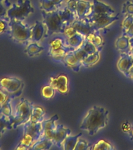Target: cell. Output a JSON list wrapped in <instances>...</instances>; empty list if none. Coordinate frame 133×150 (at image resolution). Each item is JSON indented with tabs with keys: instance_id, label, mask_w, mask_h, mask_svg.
<instances>
[{
	"instance_id": "obj_39",
	"label": "cell",
	"mask_w": 133,
	"mask_h": 150,
	"mask_svg": "<svg viewBox=\"0 0 133 150\" xmlns=\"http://www.w3.org/2000/svg\"><path fill=\"white\" fill-rule=\"evenodd\" d=\"M90 146L91 145L85 141L84 139H82L81 138H80L78 141H77V144L75 146V149L74 150H85V149H90Z\"/></svg>"
},
{
	"instance_id": "obj_23",
	"label": "cell",
	"mask_w": 133,
	"mask_h": 150,
	"mask_svg": "<svg viewBox=\"0 0 133 150\" xmlns=\"http://www.w3.org/2000/svg\"><path fill=\"white\" fill-rule=\"evenodd\" d=\"M71 50H72V48H70L68 46H65L63 48H58V49H54V50H49L48 54L49 55L53 58L54 60L56 61H63L64 59V57L66 56V54H68V52H70Z\"/></svg>"
},
{
	"instance_id": "obj_5",
	"label": "cell",
	"mask_w": 133,
	"mask_h": 150,
	"mask_svg": "<svg viewBox=\"0 0 133 150\" xmlns=\"http://www.w3.org/2000/svg\"><path fill=\"white\" fill-rule=\"evenodd\" d=\"M43 134L42 123H32L27 121L23 125V135L18 144L31 148L32 145L37 141Z\"/></svg>"
},
{
	"instance_id": "obj_28",
	"label": "cell",
	"mask_w": 133,
	"mask_h": 150,
	"mask_svg": "<svg viewBox=\"0 0 133 150\" xmlns=\"http://www.w3.org/2000/svg\"><path fill=\"white\" fill-rule=\"evenodd\" d=\"M99 59H100V52L96 51L93 54L87 55L85 59L82 60V64L83 67L88 68V67H91L92 65L96 64V63L99 61Z\"/></svg>"
},
{
	"instance_id": "obj_8",
	"label": "cell",
	"mask_w": 133,
	"mask_h": 150,
	"mask_svg": "<svg viewBox=\"0 0 133 150\" xmlns=\"http://www.w3.org/2000/svg\"><path fill=\"white\" fill-rule=\"evenodd\" d=\"M0 87L12 95L18 97L22 93L23 83L14 77H4L0 79Z\"/></svg>"
},
{
	"instance_id": "obj_41",
	"label": "cell",
	"mask_w": 133,
	"mask_h": 150,
	"mask_svg": "<svg viewBox=\"0 0 133 150\" xmlns=\"http://www.w3.org/2000/svg\"><path fill=\"white\" fill-rule=\"evenodd\" d=\"M122 35L127 36V37L130 38H133V23L130 26V28L127 30V32L125 33H123Z\"/></svg>"
},
{
	"instance_id": "obj_33",
	"label": "cell",
	"mask_w": 133,
	"mask_h": 150,
	"mask_svg": "<svg viewBox=\"0 0 133 150\" xmlns=\"http://www.w3.org/2000/svg\"><path fill=\"white\" fill-rule=\"evenodd\" d=\"M67 46L65 38H56L49 43V50H54Z\"/></svg>"
},
{
	"instance_id": "obj_12",
	"label": "cell",
	"mask_w": 133,
	"mask_h": 150,
	"mask_svg": "<svg viewBox=\"0 0 133 150\" xmlns=\"http://www.w3.org/2000/svg\"><path fill=\"white\" fill-rule=\"evenodd\" d=\"M66 67H68L71 70L74 72H78L82 66V60L77 57V55L75 54L74 50H71L66 56L64 57L63 60L62 61Z\"/></svg>"
},
{
	"instance_id": "obj_10",
	"label": "cell",
	"mask_w": 133,
	"mask_h": 150,
	"mask_svg": "<svg viewBox=\"0 0 133 150\" xmlns=\"http://www.w3.org/2000/svg\"><path fill=\"white\" fill-rule=\"evenodd\" d=\"M31 29H32V34H31L30 42L39 43L43 38H46L47 27L43 21L37 20L35 22V23L31 26Z\"/></svg>"
},
{
	"instance_id": "obj_30",
	"label": "cell",
	"mask_w": 133,
	"mask_h": 150,
	"mask_svg": "<svg viewBox=\"0 0 133 150\" xmlns=\"http://www.w3.org/2000/svg\"><path fill=\"white\" fill-rule=\"evenodd\" d=\"M113 146L106 140H99L94 145H91L90 149L93 150H112L113 149Z\"/></svg>"
},
{
	"instance_id": "obj_44",
	"label": "cell",
	"mask_w": 133,
	"mask_h": 150,
	"mask_svg": "<svg viewBox=\"0 0 133 150\" xmlns=\"http://www.w3.org/2000/svg\"><path fill=\"white\" fill-rule=\"evenodd\" d=\"M127 78H129V79H131L132 80H133V66L131 68V69L129 70Z\"/></svg>"
},
{
	"instance_id": "obj_17",
	"label": "cell",
	"mask_w": 133,
	"mask_h": 150,
	"mask_svg": "<svg viewBox=\"0 0 133 150\" xmlns=\"http://www.w3.org/2000/svg\"><path fill=\"white\" fill-rule=\"evenodd\" d=\"M39 8L43 12L49 13L58 9L66 3V0H38Z\"/></svg>"
},
{
	"instance_id": "obj_18",
	"label": "cell",
	"mask_w": 133,
	"mask_h": 150,
	"mask_svg": "<svg viewBox=\"0 0 133 150\" xmlns=\"http://www.w3.org/2000/svg\"><path fill=\"white\" fill-rule=\"evenodd\" d=\"M77 1V18L84 19L90 13L92 3L85 0H76Z\"/></svg>"
},
{
	"instance_id": "obj_45",
	"label": "cell",
	"mask_w": 133,
	"mask_h": 150,
	"mask_svg": "<svg viewBox=\"0 0 133 150\" xmlns=\"http://www.w3.org/2000/svg\"><path fill=\"white\" fill-rule=\"evenodd\" d=\"M127 134L129 135L130 139H131L132 140H133V126H132V129H131V131H130Z\"/></svg>"
},
{
	"instance_id": "obj_19",
	"label": "cell",
	"mask_w": 133,
	"mask_h": 150,
	"mask_svg": "<svg viewBox=\"0 0 133 150\" xmlns=\"http://www.w3.org/2000/svg\"><path fill=\"white\" fill-rule=\"evenodd\" d=\"M65 40L67 46L72 48V50H75L82 46V44L85 42V38L82 34H80L79 33H76L71 37L65 38Z\"/></svg>"
},
{
	"instance_id": "obj_3",
	"label": "cell",
	"mask_w": 133,
	"mask_h": 150,
	"mask_svg": "<svg viewBox=\"0 0 133 150\" xmlns=\"http://www.w3.org/2000/svg\"><path fill=\"white\" fill-rule=\"evenodd\" d=\"M10 36L15 42L18 43H27L30 42L32 29L24 20L11 19Z\"/></svg>"
},
{
	"instance_id": "obj_42",
	"label": "cell",
	"mask_w": 133,
	"mask_h": 150,
	"mask_svg": "<svg viewBox=\"0 0 133 150\" xmlns=\"http://www.w3.org/2000/svg\"><path fill=\"white\" fill-rule=\"evenodd\" d=\"M15 149L16 150H27V149H29V148H27V146L23 144H18V146H17L16 148H15Z\"/></svg>"
},
{
	"instance_id": "obj_20",
	"label": "cell",
	"mask_w": 133,
	"mask_h": 150,
	"mask_svg": "<svg viewBox=\"0 0 133 150\" xmlns=\"http://www.w3.org/2000/svg\"><path fill=\"white\" fill-rule=\"evenodd\" d=\"M86 41L92 43L99 52H101L102 49V47L104 45V41L103 38L100 34V31H94V32L91 33L90 34L85 38Z\"/></svg>"
},
{
	"instance_id": "obj_35",
	"label": "cell",
	"mask_w": 133,
	"mask_h": 150,
	"mask_svg": "<svg viewBox=\"0 0 133 150\" xmlns=\"http://www.w3.org/2000/svg\"><path fill=\"white\" fill-rule=\"evenodd\" d=\"M17 98V97L14 96V95H12L9 93H8L6 90H4V88H2L0 87V106L3 105L4 103H5L7 101H8L10 98Z\"/></svg>"
},
{
	"instance_id": "obj_7",
	"label": "cell",
	"mask_w": 133,
	"mask_h": 150,
	"mask_svg": "<svg viewBox=\"0 0 133 150\" xmlns=\"http://www.w3.org/2000/svg\"><path fill=\"white\" fill-rule=\"evenodd\" d=\"M87 18L96 31H100L111 25L112 23L117 21L119 19V15L113 16L106 13H101L88 15Z\"/></svg>"
},
{
	"instance_id": "obj_24",
	"label": "cell",
	"mask_w": 133,
	"mask_h": 150,
	"mask_svg": "<svg viewBox=\"0 0 133 150\" xmlns=\"http://www.w3.org/2000/svg\"><path fill=\"white\" fill-rule=\"evenodd\" d=\"M116 48L121 53H129L130 52V38L122 35L118 38L116 41Z\"/></svg>"
},
{
	"instance_id": "obj_36",
	"label": "cell",
	"mask_w": 133,
	"mask_h": 150,
	"mask_svg": "<svg viewBox=\"0 0 133 150\" xmlns=\"http://www.w3.org/2000/svg\"><path fill=\"white\" fill-rule=\"evenodd\" d=\"M133 23V16H130L127 15L126 16L125 19L123 20L122 24V34L127 32L128 28H130V26Z\"/></svg>"
},
{
	"instance_id": "obj_29",
	"label": "cell",
	"mask_w": 133,
	"mask_h": 150,
	"mask_svg": "<svg viewBox=\"0 0 133 150\" xmlns=\"http://www.w3.org/2000/svg\"><path fill=\"white\" fill-rule=\"evenodd\" d=\"M11 129L12 127H11L10 119L0 115V139L8 130H11Z\"/></svg>"
},
{
	"instance_id": "obj_14",
	"label": "cell",
	"mask_w": 133,
	"mask_h": 150,
	"mask_svg": "<svg viewBox=\"0 0 133 150\" xmlns=\"http://www.w3.org/2000/svg\"><path fill=\"white\" fill-rule=\"evenodd\" d=\"M72 26L75 28V30L77 31V33H79L80 34H82V36H84V38H87L91 33L96 31L93 27L91 26L89 21L87 20V18H86L84 19H76L73 23Z\"/></svg>"
},
{
	"instance_id": "obj_37",
	"label": "cell",
	"mask_w": 133,
	"mask_h": 150,
	"mask_svg": "<svg viewBox=\"0 0 133 150\" xmlns=\"http://www.w3.org/2000/svg\"><path fill=\"white\" fill-rule=\"evenodd\" d=\"M82 48L85 50L86 52H87V54H88V55H89V54H93V53H95L96 51H98L97 48H96L92 43H89V42H87V41H86V40L85 42H84V43L82 44Z\"/></svg>"
},
{
	"instance_id": "obj_13",
	"label": "cell",
	"mask_w": 133,
	"mask_h": 150,
	"mask_svg": "<svg viewBox=\"0 0 133 150\" xmlns=\"http://www.w3.org/2000/svg\"><path fill=\"white\" fill-rule=\"evenodd\" d=\"M133 66V58L130 53H121L117 62V69L126 77L128 76L129 70Z\"/></svg>"
},
{
	"instance_id": "obj_21",
	"label": "cell",
	"mask_w": 133,
	"mask_h": 150,
	"mask_svg": "<svg viewBox=\"0 0 133 150\" xmlns=\"http://www.w3.org/2000/svg\"><path fill=\"white\" fill-rule=\"evenodd\" d=\"M54 144L53 141L48 139L47 138L42 136L32 145L30 149L32 150H48L53 147Z\"/></svg>"
},
{
	"instance_id": "obj_6",
	"label": "cell",
	"mask_w": 133,
	"mask_h": 150,
	"mask_svg": "<svg viewBox=\"0 0 133 150\" xmlns=\"http://www.w3.org/2000/svg\"><path fill=\"white\" fill-rule=\"evenodd\" d=\"M42 15L43 18V22L47 27L46 38L50 37L56 33H63L65 25L59 14L58 9L49 13L42 11Z\"/></svg>"
},
{
	"instance_id": "obj_9",
	"label": "cell",
	"mask_w": 133,
	"mask_h": 150,
	"mask_svg": "<svg viewBox=\"0 0 133 150\" xmlns=\"http://www.w3.org/2000/svg\"><path fill=\"white\" fill-rule=\"evenodd\" d=\"M49 84L55 88L56 91L65 94L68 92V78L67 75L60 74L57 77H52L49 79Z\"/></svg>"
},
{
	"instance_id": "obj_15",
	"label": "cell",
	"mask_w": 133,
	"mask_h": 150,
	"mask_svg": "<svg viewBox=\"0 0 133 150\" xmlns=\"http://www.w3.org/2000/svg\"><path fill=\"white\" fill-rule=\"evenodd\" d=\"M70 134H71V130L69 129L64 127L63 124L58 123L57 128L54 131L53 137V141L54 145L58 146V148H61L64 139L68 136H69Z\"/></svg>"
},
{
	"instance_id": "obj_46",
	"label": "cell",
	"mask_w": 133,
	"mask_h": 150,
	"mask_svg": "<svg viewBox=\"0 0 133 150\" xmlns=\"http://www.w3.org/2000/svg\"><path fill=\"white\" fill-rule=\"evenodd\" d=\"M6 0H0V3H4V2H5Z\"/></svg>"
},
{
	"instance_id": "obj_16",
	"label": "cell",
	"mask_w": 133,
	"mask_h": 150,
	"mask_svg": "<svg viewBox=\"0 0 133 150\" xmlns=\"http://www.w3.org/2000/svg\"><path fill=\"white\" fill-rule=\"evenodd\" d=\"M114 13H115V11L111 6L106 5L104 3L100 2L98 0H93L92 1L91 9L90 13L88 15L101 14V13H106V14H109V15H113Z\"/></svg>"
},
{
	"instance_id": "obj_40",
	"label": "cell",
	"mask_w": 133,
	"mask_h": 150,
	"mask_svg": "<svg viewBox=\"0 0 133 150\" xmlns=\"http://www.w3.org/2000/svg\"><path fill=\"white\" fill-rule=\"evenodd\" d=\"M132 128V125L129 122H124L122 124V132L126 133V134H128L131 131Z\"/></svg>"
},
{
	"instance_id": "obj_1",
	"label": "cell",
	"mask_w": 133,
	"mask_h": 150,
	"mask_svg": "<svg viewBox=\"0 0 133 150\" xmlns=\"http://www.w3.org/2000/svg\"><path fill=\"white\" fill-rule=\"evenodd\" d=\"M108 114L109 112L106 108L93 106L82 119L80 129L87 131L91 136L95 135L100 129L106 127L108 123Z\"/></svg>"
},
{
	"instance_id": "obj_27",
	"label": "cell",
	"mask_w": 133,
	"mask_h": 150,
	"mask_svg": "<svg viewBox=\"0 0 133 150\" xmlns=\"http://www.w3.org/2000/svg\"><path fill=\"white\" fill-rule=\"evenodd\" d=\"M14 98H10L8 101L0 106V115L8 118L10 119L13 113V101Z\"/></svg>"
},
{
	"instance_id": "obj_11",
	"label": "cell",
	"mask_w": 133,
	"mask_h": 150,
	"mask_svg": "<svg viewBox=\"0 0 133 150\" xmlns=\"http://www.w3.org/2000/svg\"><path fill=\"white\" fill-rule=\"evenodd\" d=\"M58 116L53 115V117L47 120H43L42 122V126H43V134L42 136L47 138L48 139L53 140V134L54 131L57 128L58 125Z\"/></svg>"
},
{
	"instance_id": "obj_22",
	"label": "cell",
	"mask_w": 133,
	"mask_h": 150,
	"mask_svg": "<svg viewBox=\"0 0 133 150\" xmlns=\"http://www.w3.org/2000/svg\"><path fill=\"white\" fill-rule=\"evenodd\" d=\"M44 116H45V110L43 108L36 106L32 103V113L29 121L32 123H42L44 120Z\"/></svg>"
},
{
	"instance_id": "obj_38",
	"label": "cell",
	"mask_w": 133,
	"mask_h": 150,
	"mask_svg": "<svg viewBox=\"0 0 133 150\" xmlns=\"http://www.w3.org/2000/svg\"><path fill=\"white\" fill-rule=\"evenodd\" d=\"M10 6L11 4L8 0H6L4 3H0V18L7 17V11Z\"/></svg>"
},
{
	"instance_id": "obj_43",
	"label": "cell",
	"mask_w": 133,
	"mask_h": 150,
	"mask_svg": "<svg viewBox=\"0 0 133 150\" xmlns=\"http://www.w3.org/2000/svg\"><path fill=\"white\" fill-rule=\"evenodd\" d=\"M130 54H131V55L132 56L133 58V38H130Z\"/></svg>"
},
{
	"instance_id": "obj_25",
	"label": "cell",
	"mask_w": 133,
	"mask_h": 150,
	"mask_svg": "<svg viewBox=\"0 0 133 150\" xmlns=\"http://www.w3.org/2000/svg\"><path fill=\"white\" fill-rule=\"evenodd\" d=\"M44 50L43 47L39 45L38 43L36 42H29L27 43L25 52L29 57H34L36 55L40 54Z\"/></svg>"
},
{
	"instance_id": "obj_26",
	"label": "cell",
	"mask_w": 133,
	"mask_h": 150,
	"mask_svg": "<svg viewBox=\"0 0 133 150\" xmlns=\"http://www.w3.org/2000/svg\"><path fill=\"white\" fill-rule=\"evenodd\" d=\"M82 134H78L75 136H68L62 144V149L64 150H74L75 146L77 144V141L81 138Z\"/></svg>"
},
{
	"instance_id": "obj_32",
	"label": "cell",
	"mask_w": 133,
	"mask_h": 150,
	"mask_svg": "<svg viewBox=\"0 0 133 150\" xmlns=\"http://www.w3.org/2000/svg\"><path fill=\"white\" fill-rule=\"evenodd\" d=\"M55 93H56L55 88L50 84L43 86L42 89H41V95H42L43 98H46V99L53 98L54 95H55Z\"/></svg>"
},
{
	"instance_id": "obj_2",
	"label": "cell",
	"mask_w": 133,
	"mask_h": 150,
	"mask_svg": "<svg viewBox=\"0 0 133 150\" xmlns=\"http://www.w3.org/2000/svg\"><path fill=\"white\" fill-rule=\"evenodd\" d=\"M32 103H30L25 98H21L15 107H13V113L10 118L12 129H15L23 126L29 121L32 113Z\"/></svg>"
},
{
	"instance_id": "obj_34",
	"label": "cell",
	"mask_w": 133,
	"mask_h": 150,
	"mask_svg": "<svg viewBox=\"0 0 133 150\" xmlns=\"http://www.w3.org/2000/svg\"><path fill=\"white\" fill-rule=\"evenodd\" d=\"M122 13L125 16H133V1H127L123 4Z\"/></svg>"
},
{
	"instance_id": "obj_31",
	"label": "cell",
	"mask_w": 133,
	"mask_h": 150,
	"mask_svg": "<svg viewBox=\"0 0 133 150\" xmlns=\"http://www.w3.org/2000/svg\"><path fill=\"white\" fill-rule=\"evenodd\" d=\"M8 17L0 18V35L1 34H10V23Z\"/></svg>"
},
{
	"instance_id": "obj_4",
	"label": "cell",
	"mask_w": 133,
	"mask_h": 150,
	"mask_svg": "<svg viewBox=\"0 0 133 150\" xmlns=\"http://www.w3.org/2000/svg\"><path fill=\"white\" fill-rule=\"evenodd\" d=\"M34 13L30 0H18L14 4H12L8 8L7 17L11 19L25 20L27 17Z\"/></svg>"
}]
</instances>
